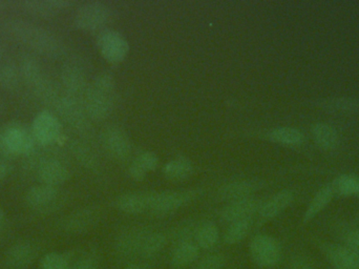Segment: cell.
Here are the masks:
<instances>
[{
	"label": "cell",
	"mask_w": 359,
	"mask_h": 269,
	"mask_svg": "<svg viewBox=\"0 0 359 269\" xmlns=\"http://www.w3.org/2000/svg\"><path fill=\"white\" fill-rule=\"evenodd\" d=\"M0 29L8 37L48 58H59L65 54V46L60 38L31 21L22 18H8L0 22Z\"/></svg>",
	"instance_id": "cell-1"
},
{
	"label": "cell",
	"mask_w": 359,
	"mask_h": 269,
	"mask_svg": "<svg viewBox=\"0 0 359 269\" xmlns=\"http://www.w3.org/2000/svg\"><path fill=\"white\" fill-rule=\"evenodd\" d=\"M116 82L109 73H100L88 84L82 97L84 109L90 119L101 122L111 114L115 100Z\"/></svg>",
	"instance_id": "cell-2"
},
{
	"label": "cell",
	"mask_w": 359,
	"mask_h": 269,
	"mask_svg": "<svg viewBox=\"0 0 359 269\" xmlns=\"http://www.w3.org/2000/svg\"><path fill=\"white\" fill-rule=\"evenodd\" d=\"M21 77L25 80L32 92L46 105L54 107L60 94L54 81L48 77L41 63L32 56L25 54L19 63Z\"/></svg>",
	"instance_id": "cell-3"
},
{
	"label": "cell",
	"mask_w": 359,
	"mask_h": 269,
	"mask_svg": "<svg viewBox=\"0 0 359 269\" xmlns=\"http://www.w3.org/2000/svg\"><path fill=\"white\" fill-rule=\"evenodd\" d=\"M54 107L63 120H65L76 132L86 137L92 136V124L84 109L82 99L69 94L60 95Z\"/></svg>",
	"instance_id": "cell-4"
},
{
	"label": "cell",
	"mask_w": 359,
	"mask_h": 269,
	"mask_svg": "<svg viewBox=\"0 0 359 269\" xmlns=\"http://www.w3.org/2000/svg\"><path fill=\"white\" fill-rule=\"evenodd\" d=\"M251 258L259 268H274L282 259V247L273 237L257 235L249 245Z\"/></svg>",
	"instance_id": "cell-5"
},
{
	"label": "cell",
	"mask_w": 359,
	"mask_h": 269,
	"mask_svg": "<svg viewBox=\"0 0 359 269\" xmlns=\"http://www.w3.org/2000/svg\"><path fill=\"white\" fill-rule=\"evenodd\" d=\"M111 8L100 1H90L80 6L74 16V25L84 31L103 27L111 18Z\"/></svg>",
	"instance_id": "cell-6"
},
{
	"label": "cell",
	"mask_w": 359,
	"mask_h": 269,
	"mask_svg": "<svg viewBox=\"0 0 359 269\" xmlns=\"http://www.w3.org/2000/svg\"><path fill=\"white\" fill-rule=\"evenodd\" d=\"M198 196V190H166L161 192H151L149 209L160 215L172 213L180 207L189 203Z\"/></svg>",
	"instance_id": "cell-7"
},
{
	"label": "cell",
	"mask_w": 359,
	"mask_h": 269,
	"mask_svg": "<svg viewBox=\"0 0 359 269\" xmlns=\"http://www.w3.org/2000/svg\"><path fill=\"white\" fill-rule=\"evenodd\" d=\"M97 46L104 59L111 63L123 60L130 52L128 39L116 29H102L97 36Z\"/></svg>",
	"instance_id": "cell-8"
},
{
	"label": "cell",
	"mask_w": 359,
	"mask_h": 269,
	"mask_svg": "<svg viewBox=\"0 0 359 269\" xmlns=\"http://www.w3.org/2000/svg\"><path fill=\"white\" fill-rule=\"evenodd\" d=\"M100 141L107 154L118 160L128 158L132 152V142L128 134L118 126H107L101 132Z\"/></svg>",
	"instance_id": "cell-9"
},
{
	"label": "cell",
	"mask_w": 359,
	"mask_h": 269,
	"mask_svg": "<svg viewBox=\"0 0 359 269\" xmlns=\"http://www.w3.org/2000/svg\"><path fill=\"white\" fill-rule=\"evenodd\" d=\"M100 218L101 211L99 207H84L67 216L61 221V228L69 234H81L94 228Z\"/></svg>",
	"instance_id": "cell-10"
},
{
	"label": "cell",
	"mask_w": 359,
	"mask_h": 269,
	"mask_svg": "<svg viewBox=\"0 0 359 269\" xmlns=\"http://www.w3.org/2000/svg\"><path fill=\"white\" fill-rule=\"evenodd\" d=\"M61 81L67 94L82 99L88 90V84L83 67L75 61L65 63L61 70Z\"/></svg>",
	"instance_id": "cell-11"
},
{
	"label": "cell",
	"mask_w": 359,
	"mask_h": 269,
	"mask_svg": "<svg viewBox=\"0 0 359 269\" xmlns=\"http://www.w3.org/2000/svg\"><path fill=\"white\" fill-rule=\"evenodd\" d=\"M60 190L57 186L41 185L33 186L27 190L25 195V201L32 209H52L53 207L58 204L60 199Z\"/></svg>",
	"instance_id": "cell-12"
},
{
	"label": "cell",
	"mask_w": 359,
	"mask_h": 269,
	"mask_svg": "<svg viewBox=\"0 0 359 269\" xmlns=\"http://www.w3.org/2000/svg\"><path fill=\"white\" fill-rule=\"evenodd\" d=\"M149 232V230L143 228H132L126 230L116 241V251L121 257L140 255L141 247Z\"/></svg>",
	"instance_id": "cell-13"
},
{
	"label": "cell",
	"mask_w": 359,
	"mask_h": 269,
	"mask_svg": "<svg viewBox=\"0 0 359 269\" xmlns=\"http://www.w3.org/2000/svg\"><path fill=\"white\" fill-rule=\"evenodd\" d=\"M61 133L62 126L54 115L46 111L38 114L33 126V134L36 140L44 144L58 141Z\"/></svg>",
	"instance_id": "cell-14"
},
{
	"label": "cell",
	"mask_w": 359,
	"mask_h": 269,
	"mask_svg": "<svg viewBox=\"0 0 359 269\" xmlns=\"http://www.w3.org/2000/svg\"><path fill=\"white\" fill-rule=\"evenodd\" d=\"M262 201L253 197L242 199V200L230 202L221 211V218L225 222L240 221V220L251 219L255 213H259Z\"/></svg>",
	"instance_id": "cell-15"
},
{
	"label": "cell",
	"mask_w": 359,
	"mask_h": 269,
	"mask_svg": "<svg viewBox=\"0 0 359 269\" xmlns=\"http://www.w3.org/2000/svg\"><path fill=\"white\" fill-rule=\"evenodd\" d=\"M262 186H263V182L259 181V180H236V181L224 184L217 192V196L222 200L233 202V201L249 198V197L252 196L253 192H257Z\"/></svg>",
	"instance_id": "cell-16"
},
{
	"label": "cell",
	"mask_w": 359,
	"mask_h": 269,
	"mask_svg": "<svg viewBox=\"0 0 359 269\" xmlns=\"http://www.w3.org/2000/svg\"><path fill=\"white\" fill-rule=\"evenodd\" d=\"M323 251L334 269H359V256L347 247L325 244Z\"/></svg>",
	"instance_id": "cell-17"
},
{
	"label": "cell",
	"mask_w": 359,
	"mask_h": 269,
	"mask_svg": "<svg viewBox=\"0 0 359 269\" xmlns=\"http://www.w3.org/2000/svg\"><path fill=\"white\" fill-rule=\"evenodd\" d=\"M37 256L35 245L29 242H19L6 251V264L10 269H27Z\"/></svg>",
	"instance_id": "cell-18"
},
{
	"label": "cell",
	"mask_w": 359,
	"mask_h": 269,
	"mask_svg": "<svg viewBox=\"0 0 359 269\" xmlns=\"http://www.w3.org/2000/svg\"><path fill=\"white\" fill-rule=\"evenodd\" d=\"M71 4L69 0H23L20 2L25 12L42 18H50Z\"/></svg>",
	"instance_id": "cell-19"
},
{
	"label": "cell",
	"mask_w": 359,
	"mask_h": 269,
	"mask_svg": "<svg viewBox=\"0 0 359 269\" xmlns=\"http://www.w3.org/2000/svg\"><path fill=\"white\" fill-rule=\"evenodd\" d=\"M6 138H8V146L14 154L17 152H29L34 147L35 136L33 131L29 132L23 124H8L6 128Z\"/></svg>",
	"instance_id": "cell-20"
},
{
	"label": "cell",
	"mask_w": 359,
	"mask_h": 269,
	"mask_svg": "<svg viewBox=\"0 0 359 269\" xmlns=\"http://www.w3.org/2000/svg\"><path fill=\"white\" fill-rule=\"evenodd\" d=\"M37 175L42 184L57 188L71 177L67 167L58 160H46L42 162L38 167Z\"/></svg>",
	"instance_id": "cell-21"
},
{
	"label": "cell",
	"mask_w": 359,
	"mask_h": 269,
	"mask_svg": "<svg viewBox=\"0 0 359 269\" xmlns=\"http://www.w3.org/2000/svg\"><path fill=\"white\" fill-rule=\"evenodd\" d=\"M294 195L290 190H283L276 192L271 198L262 203L259 215L262 219L269 220L280 215L292 203Z\"/></svg>",
	"instance_id": "cell-22"
},
{
	"label": "cell",
	"mask_w": 359,
	"mask_h": 269,
	"mask_svg": "<svg viewBox=\"0 0 359 269\" xmlns=\"http://www.w3.org/2000/svg\"><path fill=\"white\" fill-rule=\"evenodd\" d=\"M149 197L151 192H128L120 195L115 200V205L123 213L138 215L149 209Z\"/></svg>",
	"instance_id": "cell-23"
},
{
	"label": "cell",
	"mask_w": 359,
	"mask_h": 269,
	"mask_svg": "<svg viewBox=\"0 0 359 269\" xmlns=\"http://www.w3.org/2000/svg\"><path fill=\"white\" fill-rule=\"evenodd\" d=\"M312 136L316 145L324 150H332L339 143V136L337 131L330 124L320 122L314 124L312 128Z\"/></svg>",
	"instance_id": "cell-24"
},
{
	"label": "cell",
	"mask_w": 359,
	"mask_h": 269,
	"mask_svg": "<svg viewBox=\"0 0 359 269\" xmlns=\"http://www.w3.org/2000/svg\"><path fill=\"white\" fill-rule=\"evenodd\" d=\"M335 192L333 188L332 184H327L324 188H320L316 196L312 199L310 204L308 205L307 209H306L305 215H304V222H307L313 220L329 203L332 200L334 197Z\"/></svg>",
	"instance_id": "cell-25"
},
{
	"label": "cell",
	"mask_w": 359,
	"mask_h": 269,
	"mask_svg": "<svg viewBox=\"0 0 359 269\" xmlns=\"http://www.w3.org/2000/svg\"><path fill=\"white\" fill-rule=\"evenodd\" d=\"M159 164V158L157 155L151 152H141L130 164V175L136 180L144 179L145 175L149 171L157 169Z\"/></svg>",
	"instance_id": "cell-26"
},
{
	"label": "cell",
	"mask_w": 359,
	"mask_h": 269,
	"mask_svg": "<svg viewBox=\"0 0 359 269\" xmlns=\"http://www.w3.org/2000/svg\"><path fill=\"white\" fill-rule=\"evenodd\" d=\"M198 247L190 241L180 242L172 256V266L177 268H185L198 260Z\"/></svg>",
	"instance_id": "cell-27"
},
{
	"label": "cell",
	"mask_w": 359,
	"mask_h": 269,
	"mask_svg": "<svg viewBox=\"0 0 359 269\" xmlns=\"http://www.w3.org/2000/svg\"><path fill=\"white\" fill-rule=\"evenodd\" d=\"M194 171L191 161L185 157H178L168 161L163 167V173L168 179L183 180L189 177Z\"/></svg>",
	"instance_id": "cell-28"
},
{
	"label": "cell",
	"mask_w": 359,
	"mask_h": 269,
	"mask_svg": "<svg viewBox=\"0 0 359 269\" xmlns=\"http://www.w3.org/2000/svg\"><path fill=\"white\" fill-rule=\"evenodd\" d=\"M268 137L276 143L283 145L295 146L303 143L305 136L301 131L291 126H280L268 133Z\"/></svg>",
	"instance_id": "cell-29"
},
{
	"label": "cell",
	"mask_w": 359,
	"mask_h": 269,
	"mask_svg": "<svg viewBox=\"0 0 359 269\" xmlns=\"http://www.w3.org/2000/svg\"><path fill=\"white\" fill-rule=\"evenodd\" d=\"M320 107L332 113H354L359 111V100L348 97H335L320 101Z\"/></svg>",
	"instance_id": "cell-30"
},
{
	"label": "cell",
	"mask_w": 359,
	"mask_h": 269,
	"mask_svg": "<svg viewBox=\"0 0 359 269\" xmlns=\"http://www.w3.org/2000/svg\"><path fill=\"white\" fill-rule=\"evenodd\" d=\"M194 237L198 247L203 249H211L219 241V228L213 222H207L196 230Z\"/></svg>",
	"instance_id": "cell-31"
},
{
	"label": "cell",
	"mask_w": 359,
	"mask_h": 269,
	"mask_svg": "<svg viewBox=\"0 0 359 269\" xmlns=\"http://www.w3.org/2000/svg\"><path fill=\"white\" fill-rule=\"evenodd\" d=\"M69 148H71L74 157L83 166L88 167V169H96L98 166V157L88 144L79 141V140H74V141H72Z\"/></svg>",
	"instance_id": "cell-32"
},
{
	"label": "cell",
	"mask_w": 359,
	"mask_h": 269,
	"mask_svg": "<svg viewBox=\"0 0 359 269\" xmlns=\"http://www.w3.org/2000/svg\"><path fill=\"white\" fill-rule=\"evenodd\" d=\"M335 194L339 196L349 197L358 196L359 195V178L352 173H344L339 176L332 182Z\"/></svg>",
	"instance_id": "cell-33"
},
{
	"label": "cell",
	"mask_w": 359,
	"mask_h": 269,
	"mask_svg": "<svg viewBox=\"0 0 359 269\" xmlns=\"http://www.w3.org/2000/svg\"><path fill=\"white\" fill-rule=\"evenodd\" d=\"M251 226H252L251 219L232 222L226 230L225 235H224V242L228 245H233L241 242L246 238L247 235L250 232Z\"/></svg>",
	"instance_id": "cell-34"
},
{
	"label": "cell",
	"mask_w": 359,
	"mask_h": 269,
	"mask_svg": "<svg viewBox=\"0 0 359 269\" xmlns=\"http://www.w3.org/2000/svg\"><path fill=\"white\" fill-rule=\"evenodd\" d=\"M20 77V70L16 63L8 61L0 65V86L6 90L13 91L18 88Z\"/></svg>",
	"instance_id": "cell-35"
},
{
	"label": "cell",
	"mask_w": 359,
	"mask_h": 269,
	"mask_svg": "<svg viewBox=\"0 0 359 269\" xmlns=\"http://www.w3.org/2000/svg\"><path fill=\"white\" fill-rule=\"evenodd\" d=\"M166 242H168V239L162 232H149L141 247L140 256L144 258L154 257L164 249Z\"/></svg>",
	"instance_id": "cell-36"
},
{
	"label": "cell",
	"mask_w": 359,
	"mask_h": 269,
	"mask_svg": "<svg viewBox=\"0 0 359 269\" xmlns=\"http://www.w3.org/2000/svg\"><path fill=\"white\" fill-rule=\"evenodd\" d=\"M71 269H99V261L92 253H82L79 256L65 254Z\"/></svg>",
	"instance_id": "cell-37"
},
{
	"label": "cell",
	"mask_w": 359,
	"mask_h": 269,
	"mask_svg": "<svg viewBox=\"0 0 359 269\" xmlns=\"http://www.w3.org/2000/svg\"><path fill=\"white\" fill-rule=\"evenodd\" d=\"M40 269H71L65 255L50 253L43 256L40 262Z\"/></svg>",
	"instance_id": "cell-38"
},
{
	"label": "cell",
	"mask_w": 359,
	"mask_h": 269,
	"mask_svg": "<svg viewBox=\"0 0 359 269\" xmlns=\"http://www.w3.org/2000/svg\"><path fill=\"white\" fill-rule=\"evenodd\" d=\"M225 264V256L211 254V255L205 256L198 261V269H222Z\"/></svg>",
	"instance_id": "cell-39"
},
{
	"label": "cell",
	"mask_w": 359,
	"mask_h": 269,
	"mask_svg": "<svg viewBox=\"0 0 359 269\" xmlns=\"http://www.w3.org/2000/svg\"><path fill=\"white\" fill-rule=\"evenodd\" d=\"M347 247L359 256V230H351L345 237Z\"/></svg>",
	"instance_id": "cell-40"
},
{
	"label": "cell",
	"mask_w": 359,
	"mask_h": 269,
	"mask_svg": "<svg viewBox=\"0 0 359 269\" xmlns=\"http://www.w3.org/2000/svg\"><path fill=\"white\" fill-rule=\"evenodd\" d=\"M14 152L11 150L8 146V138H6V128H2L0 126V156L4 157V159L8 157L13 156Z\"/></svg>",
	"instance_id": "cell-41"
},
{
	"label": "cell",
	"mask_w": 359,
	"mask_h": 269,
	"mask_svg": "<svg viewBox=\"0 0 359 269\" xmlns=\"http://www.w3.org/2000/svg\"><path fill=\"white\" fill-rule=\"evenodd\" d=\"M290 269H314L311 264L301 256H295L291 259Z\"/></svg>",
	"instance_id": "cell-42"
},
{
	"label": "cell",
	"mask_w": 359,
	"mask_h": 269,
	"mask_svg": "<svg viewBox=\"0 0 359 269\" xmlns=\"http://www.w3.org/2000/svg\"><path fill=\"white\" fill-rule=\"evenodd\" d=\"M11 171H12V166L10 163L6 161V159L0 157V181L6 179L10 175Z\"/></svg>",
	"instance_id": "cell-43"
},
{
	"label": "cell",
	"mask_w": 359,
	"mask_h": 269,
	"mask_svg": "<svg viewBox=\"0 0 359 269\" xmlns=\"http://www.w3.org/2000/svg\"><path fill=\"white\" fill-rule=\"evenodd\" d=\"M4 225H6V214H4V209L0 206V234L4 230Z\"/></svg>",
	"instance_id": "cell-44"
},
{
	"label": "cell",
	"mask_w": 359,
	"mask_h": 269,
	"mask_svg": "<svg viewBox=\"0 0 359 269\" xmlns=\"http://www.w3.org/2000/svg\"><path fill=\"white\" fill-rule=\"evenodd\" d=\"M126 269H149L145 265H142V264H130V265L126 266Z\"/></svg>",
	"instance_id": "cell-45"
},
{
	"label": "cell",
	"mask_w": 359,
	"mask_h": 269,
	"mask_svg": "<svg viewBox=\"0 0 359 269\" xmlns=\"http://www.w3.org/2000/svg\"><path fill=\"white\" fill-rule=\"evenodd\" d=\"M6 6H8V4H6V1H2V0H0V12L6 10Z\"/></svg>",
	"instance_id": "cell-46"
},
{
	"label": "cell",
	"mask_w": 359,
	"mask_h": 269,
	"mask_svg": "<svg viewBox=\"0 0 359 269\" xmlns=\"http://www.w3.org/2000/svg\"><path fill=\"white\" fill-rule=\"evenodd\" d=\"M6 111V107H4V103L0 100V115H1L4 112Z\"/></svg>",
	"instance_id": "cell-47"
},
{
	"label": "cell",
	"mask_w": 359,
	"mask_h": 269,
	"mask_svg": "<svg viewBox=\"0 0 359 269\" xmlns=\"http://www.w3.org/2000/svg\"><path fill=\"white\" fill-rule=\"evenodd\" d=\"M4 46H2L1 42H0V59L2 58V56H4Z\"/></svg>",
	"instance_id": "cell-48"
}]
</instances>
